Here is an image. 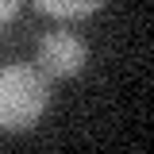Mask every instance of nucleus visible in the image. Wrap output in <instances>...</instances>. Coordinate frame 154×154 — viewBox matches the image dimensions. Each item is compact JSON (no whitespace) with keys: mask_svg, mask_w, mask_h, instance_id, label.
Returning <instances> with one entry per match:
<instances>
[{"mask_svg":"<svg viewBox=\"0 0 154 154\" xmlns=\"http://www.w3.org/2000/svg\"><path fill=\"white\" fill-rule=\"evenodd\" d=\"M104 0H35L38 12H46V16L54 19H77V16H89V12H96Z\"/></svg>","mask_w":154,"mask_h":154,"instance_id":"nucleus-3","label":"nucleus"},{"mask_svg":"<svg viewBox=\"0 0 154 154\" xmlns=\"http://www.w3.org/2000/svg\"><path fill=\"white\" fill-rule=\"evenodd\" d=\"M16 8H19V0H0V27L16 16Z\"/></svg>","mask_w":154,"mask_h":154,"instance_id":"nucleus-4","label":"nucleus"},{"mask_svg":"<svg viewBox=\"0 0 154 154\" xmlns=\"http://www.w3.org/2000/svg\"><path fill=\"white\" fill-rule=\"evenodd\" d=\"M50 85L35 66H4L0 69V131H27L46 112Z\"/></svg>","mask_w":154,"mask_h":154,"instance_id":"nucleus-1","label":"nucleus"},{"mask_svg":"<svg viewBox=\"0 0 154 154\" xmlns=\"http://www.w3.org/2000/svg\"><path fill=\"white\" fill-rule=\"evenodd\" d=\"M85 42L77 35H66V31H58V35H46L38 42V66H42V73L50 77H73L81 66H85Z\"/></svg>","mask_w":154,"mask_h":154,"instance_id":"nucleus-2","label":"nucleus"}]
</instances>
